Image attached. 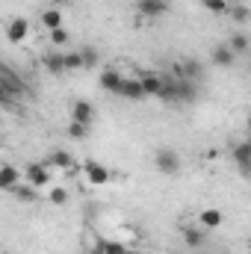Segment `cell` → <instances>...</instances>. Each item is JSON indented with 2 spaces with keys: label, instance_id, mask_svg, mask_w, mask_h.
Instances as JSON below:
<instances>
[{
  "label": "cell",
  "instance_id": "obj_1",
  "mask_svg": "<svg viewBox=\"0 0 251 254\" xmlns=\"http://www.w3.org/2000/svg\"><path fill=\"white\" fill-rule=\"evenodd\" d=\"M154 166H157L160 175L175 178V175L181 172V154H178L175 148H157V154H154Z\"/></svg>",
  "mask_w": 251,
  "mask_h": 254
},
{
  "label": "cell",
  "instance_id": "obj_2",
  "mask_svg": "<svg viewBox=\"0 0 251 254\" xmlns=\"http://www.w3.org/2000/svg\"><path fill=\"white\" fill-rule=\"evenodd\" d=\"M51 172H54V169H51L48 163H30V166L24 169V181L33 184V187H39V190H45V187H51V181H54Z\"/></svg>",
  "mask_w": 251,
  "mask_h": 254
},
{
  "label": "cell",
  "instance_id": "obj_3",
  "mask_svg": "<svg viewBox=\"0 0 251 254\" xmlns=\"http://www.w3.org/2000/svg\"><path fill=\"white\" fill-rule=\"evenodd\" d=\"M101 89L104 92H110V95H119L122 98V89H125V83H127V77L122 74V71H116V68H107V71H101Z\"/></svg>",
  "mask_w": 251,
  "mask_h": 254
},
{
  "label": "cell",
  "instance_id": "obj_4",
  "mask_svg": "<svg viewBox=\"0 0 251 254\" xmlns=\"http://www.w3.org/2000/svg\"><path fill=\"white\" fill-rule=\"evenodd\" d=\"M27 36H30V21H27L24 15L12 18V21L6 24V39H9V45H21Z\"/></svg>",
  "mask_w": 251,
  "mask_h": 254
},
{
  "label": "cell",
  "instance_id": "obj_5",
  "mask_svg": "<svg viewBox=\"0 0 251 254\" xmlns=\"http://www.w3.org/2000/svg\"><path fill=\"white\" fill-rule=\"evenodd\" d=\"M83 175H86V181L92 184V187H104V184H110V169L104 166V163H95V160H89L86 166H83Z\"/></svg>",
  "mask_w": 251,
  "mask_h": 254
},
{
  "label": "cell",
  "instance_id": "obj_6",
  "mask_svg": "<svg viewBox=\"0 0 251 254\" xmlns=\"http://www.w3.org/2000/svg\"><path fill=\"white\" fill-rule=\"evenodd\" d=\"M169 9H172L169 0H136V12L142 18H163Z\"/></svg>",
  "mask_w": 251,
  "mask_h": 254
},
{
  "label": "cell",
  "instance_id": "obj_7",
  "mask_svg": "<svg viewBox=\"0 0 251 254\" xmlns=\"http://www.w3.org/2000/svg\"><path fill=\"white\" fill-rule=\"evenodd\" d=\"M45 163H48L51 169H57V172H68V175L77 172V163H74V154H71V151H60V148H57Z\"/></svg>",
  "mask_w": 251,
  "mask_h": 254
},
{
  "label": "cell",
  "instance_id": "obj_8",
  "mask_svg": "<svg viewBox=\"0 0 251 254\" xmlns=\"http://www.w3.org/2000/svg\"><path fill=\"white\" fill-rule=\"evenodd\" d=\"M139 80H142V86H145V95H148V98H160L163 83H166V74H160V71H142V74H139Z\"/></svg>",
  "mask_w": 251,
  "mask_h": 254
},
{
  "label": "cell",
  "instance_id": "obj_9",
  "mask_svg": "<svg viewBox=\"0 0 251 254\" xmlns=\"http://www.w3.org/2000/svg\"><path fill=\"white\" fill-rule=\"evenodd\" d=\"M71 122H83V125H92L95 122V104L92 101H74L71 104Z\"/></svg>",
  "mask_w": 251,
  "mask_h": 254
},
{
  "label": "cell",
  "instance_id": "obj_10",
  "mask_svg": "<svg viewBox=\"0 0 251 254\" xmlns=\"http://www.w3.org/2000/svg\"><path fill=\"white\" fill-rule=\"evenodd\" d=\"M21 181H24V172H18L12 163H3V166H0V190L12 192Z\"/></svg>",
  "mask_w": 251,
  "mask_h": 254
},
{
  "label": "cell",
  "instance_id": "obj_11",
  "mask_svg": "<svg viewBox=\"0 0 251 254\" xmlns=\"http://www.w3.org/2000/svg\"><path fill=\"white\" fill-rule=\"evenodd\" d=\"M210 60H213V65H219V68H231V65L237 63V54L231 51V45H216L210 51Z\"/></svg>",
  "mask_w": 251,
  "mask_h": 254
},
{
  "label": "cell",
  "instance_id": "obj_12",
  "mask_svg": "<svg viewBox=\"0 0 251 254\" xmlns=\"http://www.w3.org/2000/svg\"><path fill=\"white\" fill-rule=\"evenodd\" d=\"M178 77L192 80V83H201V80H204V65L198 63V60H184L181 68H178Z\"/></svg>",
  "mask_w": 251,
  "mask_h": 254
},
{
  "label": "cell",
  "instance_id": "obj_13",
  "mask_svg": "<svg viewBox=\"0 0 251 254\" xmlns=\"http://www.w3.org/2000/svg\"><path fill=\"white\" fill-rule=\"evenodd\" d=\"M157 101H163V104H181V92H178V77L175 74H166V83H163V92H160Z\"/></svg>",
  "mask_w": 251,
  "mask_h": 254
},
{
  "label": "cell",
  "instance_id": "obj_14",
  "mask_svg": "<svg viewBox=\"0 0 251 254\" xmlns=\"http://www.w3.org/2000/svg\"><path fill=\"white\" fill-rule=\"evenodd\" d=\"M122 98L125 101H145L148 95H145V86H142V80H139V74L136 77H127L125 89H122Z\"/></svg>",
  "mask_w": 251,
  "mask_h": 254
},
{
  "label": "cell",
  "instance_id": "obj_15",
  "mask_svg": "<svg viewBox=\"0 0 251 254\" xmlns=\"http://www.w3.org/2000/svg\"><path fill=\"white\" fill-rule=\"evenodd\" d=\"M42 65H45V71H48V74L60 77V74H65V54L51 51V54H45V57H42Z\"/></svg>",
  "mask_w": 251,
  "mask_h": 254
},
{
  "label": "cell",
  "instance_id": "obj_16",
  "mask_svg": "<svg viewBox=\"0 0 251 254\" xmlns=\"http://www.w3.org/2000/svg\"><path fill=\"white\" fill-rule=\"evenodd\" d=\"M204 240H207V228H195V225L184 228V243H187L189 249H201Z\"/></svg>",
  "mask_w": 251,
  "mask_h": 254
},
{
  "label": "cell",
  "instance_id": "obj_17",
  "mask_svg": "<svg viewBox=\"0 0 251 254\" xmlns=\"http://www.w3.org/2000/svg\"><path fill=\"white\" fill-rule=\"evenodd\" d=\"M12 192H15V198H18V201H24V204H36V201L42 198V195H39V187H33V184H27V181H24V184H18Z\"/></svg>",
  "mask_w": 251,
  "mask_h": 254
},
{
  "label": "cell",
  "instance_id": "obj_18",
  "mask_svg": "<svg viewBox=\"0 0 251 254\" xmlns=\"http://www.w3.org/2000/svg\"><path fill=\"white\" fill-rule=\"evenodd\" d=\"M222 210H216V207H207V210H201V216H198V222H201V228H219L222 225Z\"/></svg>",
  "mask_w": 251,
  "mask_h": 254
},
{
  "label": "cell",
  "instance_id": "obj_19",
  "mask_svg": "<svg viewBox=\"0 0 251 254\" xmlns=\"http://www.w3.org/2000/svg\"><path fill=\"white\" fill-rule=\"evenodd\" d=\"M228 15H231V21H234L237 27H246L251 21V9L246 3H231V12H228Z\"/></svg>",
  "mask_w": 251,
  "mask_h": 254
},
{
  "label": "cell",
  "instance_id": "obj_20",
  "mask_svg": "<svg viewBox=\"0 0 251 254\" xmlns=\"http://www.w3.org/2000/svg\"><path fill=\"white\" fill-rule=\"evenodd\" d=\"M228 45H231V51H234L237 57H243V54H249V48H251V39L246 36V33H240V30H237V33L231 36V42H228Z\"/></svg>",
  "mask_w": 251,
  "mask_h": 254
},
{
  "label": "cell",
  "instance_id": "obj_21",
  "mask_svg": "<svg viewBox=\"0 0 251 254\" xmlns=\"http://www.w3.org/2000/svg\"><path fill=\"white\" fill-rule=\"evenodd\" d=\"M42 24H45L48 33L57 30V27H63V12H60V9H45V12H42Z\"/></svg>",
  "mask_w": 251,
  "mask_h": 254
},
{
  "label": "cell",
  "instance_id": "obj_22",
  "mask_svg": "<svg viewBox=\"0 0 251 254\" xmlns=\"http://www.w3.org/2000/svg\"><path fill=\"white\" fill-rule=\"evenodd\" d=\"M231 157H234V163H246V160H251V136L246 139V142H237V145L231 148Z\"/></svg>",
  "mask_w": 251,
  "mask_h": 254
},
{
  "label": "cell",
  "instance_id": "obj_23",
  "mask_svg": "<svg viewBox=\"0 0 251 254\" xmlns=\"http://www.w3.org/2000/svg\"><path fill=\"white\" fill-rule=\"evenodd\" d=\"M201 3H204V9L213 12V15H228V12H231V3H228V0H201Z\"/></svg>",
  "mask_w": 251,
  "mask_h": 254
},
{
  "label": "cell",
  "instance_id": "obj_24",
  "mask_svg": "<svg viewBox=\"0 0 251 254\" xmlns=\"http://www.w3.org/2000/svg\"><path fill=\"white\" fill-rule=\"evenodd\" d=\"M80 68H86V65H83V54H80V51L65 54V71H80Z\"/></svg>",
  "mask_w": 251,
  "mask_h": 254
},
{
  "label": "cell",
  "instance_id": "obj_25",
  "mask_svg": "<svg viewBox=\"0 0 251 254\" xmlns=\"http://www.w3.org/2000/svg\"><path fill=\"white\" fill-rule=\"evenodd\" d=\"M68 136L77 139V142L86 139V136H89V125H83V122H71V125H68Z\"/></svg>",
  "mask_w": 251,
  "mask_h": 254
},
{
  "label": "cell",
  "instance_id": "obj_26",
  "mask_svg": "<svg viewBox=\"0 0 251 254\" xmlns=\"http://www.w3.org/2000/svg\"><path fill=\"white\" fill-rule=\"evenodd\" d=\"M48 201H51V204H57V207H63L65 201H68V190H63V187L48 190Z\"/></svg>",
  "mask_w": 251,
  "mask_h": 254
},
{
  "label": "cell",
  "instance_id": "obj_27",
  "mask_svg": "<svg viewBox=\"0 0 251 254\" xmlns=\"http://www.w3.org/2000/svg\"><path fill=\"white\" fill-rule=\"evenodd\" d=\"M48 36H51V42H54V45H57V48H63V45H68V39H71V36H68V30H65V27H57V30H51V33H48Z\"/></svg>",
  "mask_w": 251,
  "mask_h": 254
},
{
  "label": "cell",
  "instance_id": "obj_28",
  "mask_svg": "<svg viewBox=\"0 0 251 254\" xmlns=\"http://www.w3.org/2000/svg\"><path fill=\"white\" fill-rule=\"evenodd\" d=\"M80 54H83V65H86V68H92V65L98 63V51H92V48H83Z\"/></svg>",
  "mask_w": 251,
  "mask_h": 254
},
{
  "label": "cell",
  "instance_id": "obj_29",
  "mask_svg": "<svg viewBox=\"0 0 251 254\" xmlns=\"http://www.w3.org/2000/svg\"><path fill=\"white\" fill-rule=\"evenodd\" d=\"M237 169H240V175H243L246 181H251V160H246V163H237Z\"/></svg>",
  "mask_w": 251,
  "mask_h": 254
},
{
  "label": "cell",
  "instance_id": "obj_30",
  "mask_svg": "<svg viewBox=\"0 0 251 254\" xmlns=\"http://www.w3.org/2000/svg\"><path fill=\"white\" fill-rule=\"evenodd\" d=\"M246 130H249V136H251V113H249V119H246Z\"/></svg>",
  "mask_w": 251,
  "mask_h": 254
},
{
  "label": "cell",
  "instance_id": "obj_31",
  "mask_svg": "<svg viewBox=\"0 0 251 254\" xmlns=\"http://www.w3.org/2000/svg\"><path fill=\"white\" fill-rule=\"evenodd\" d=\"M51 3H63V0H51Z\"/></svg>",
  "mask_w": 251,
  "mask_h": 254
},
{
  "label": "cell",
  "instance_id": "obj_32",
  "mask_svg": "<svg viewBox=\"0 0 251 254\" xmlns=\"http://www.w3.org/2000/svg\"><path fill=\"white\" fill-rule=\"evenodd\" d=\"M127 254H136V252H127Z\"/></svg>",
  "mask_w": 251,
  "mask_h": 254
},
{
  "label": "cell",
  "instance_id": "obj_33",
  "mask_svg": "<svg viewBox=\"0 0 251 254\" xmlns=\"http://www.w3.org/2000/svg\"><path fill=\"white\" fill-rule=\"evenodd\" d=\"M3 254H9V252H3Z\"/></svg>",
  "mask_w": 251,
  "mask_h": 254
}]
</instances>
